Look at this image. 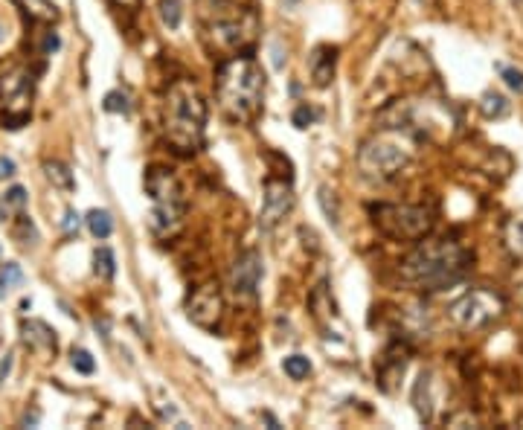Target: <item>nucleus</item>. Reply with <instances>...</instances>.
Returning a JSON list of instances; mask_svg holds the SVG:
<instances>
[{
  "mask_svg": "<svg viewBox=\"0 0 523 430\" xmlns=\"http://www.w3.org/2000/svg\"><path fill=\"white\" fill-rule=\"evenodd\" d=\"M474 256L468 248H462L454 239H424L404 262H401V276L416 291H445L465 279L471 270Z\"/></svg>",
  "mask_w": 523,
  "mask_h": 430,
  "instance_id": "1",
  "label": "nucleus"
},
{
  "mask_svg": "<svg viewBox=\"0 0 523 430\" xmlns=\"http://www.w3.org/2000/svg\"><path fill=\"white\" fill-rule=\"evenodd\" d=\"M215 96L224 117L247 126L259 117L265 99V70L250 53H236L215 70Z\"/></svg>",
  "mask_w": 523,
  "mask_h": 430,
  "instance_id": "2",
  "label": "nucleus"
},
{
  "mask_svg": "<svg viewBox=\"0 0 523 430\" xmlns=\"http://www.w3.org/2000/svg\"><path fill=\"white\" fill-rule=\"evenodd\" d=\"M163 128L169 143L180 152H198L206 128V102L189 79H178L166 93Z\"/></svg>",
  "mask_w": 523,
  "mask_h": 430,
  "instance_id": "3",
  "label": "nucleus"
},
{
  "mask_svg": "<svg viewBox=\"0 0 523 430\" xmlns=\"http://www.w3.org/2000/svg\"><path fill=\"white\" fill-rule=\"evenodd\" d=\"M416 137L401 128H387L381 126L378 134H372L369 140H363L358 149V169L363 178L369 180H390L416 154Z\"/></svg>",
  "mask_w": 523,
  "mask_h": 430,
  "instance_id": "4",
  "label": "nucleus"
},
{
  "mask_svg": "<svg viewBox=\"0 0 523 430\" xmlns=\"http://www.w3.org/2000/svg\"><path fill=\"white\" fill-rule=\"evenodd\" d=\"M201 21L204 41L212 53H239L253 41V32H256L253 12L230 0H212V6H204Z\"/></svg>",
  "mask_w": 523,
  "mask_h": 430,
  "instance_id": "5",
  "label": "nucleus"
},
{
  "mask_svg": "<svg viewBox=\"0 0 523 430\" xmlns=\"http://www.w3.org/2000/svg\"><path fill=\"white\" fill-rule=\"evenodd\" d=\"M143 187L151 198V213H149V230L154 236H172L180 230L186 215V198L180 180L163 166H151L143 178Z\"/></svg>",
  "mask_w": 523,
  "mask_h": 430,
  "instance_id": "6",
  "label": "nucleus"
},
{
  "mask_svg": "<svg viewBox=\"0 0 523 430\" xmlns=\"http://www.w3.org/2000/svg\"><path fill=\"white\" fill-rule=\"evenodd\" d=\"M372 224L393 241H419L433 227V213L413 204H378L372 206Z\"/></svg>",
  "mask_w": 523,
  "mask_h": 430,
  "instance_id": "7",
  "label": "nucleus"
},
{
  "mask_svg": "<svg viewBox=\"0 0 523 430\" xmlns=\"http://www.w3.org/2000/svg\"><path fill=\"white\" fill-rule=\"evenodd\" d=\"M503 314V297L494 294L489 288H474L448 309V317L451 323L462 331H477V329H485L489 323H494L497 317Z\"/></svg>",
  "mask_w": 523,
  "mask_h": 430,
  "instance_id": "8",
  "label": "nucleus"
},
{
  "mask_svg": "<svg viewBox=\"0 0 523 430\" xmlns=\"http://www.w3.org/2000/svg\"><path fill=\"white\" fill-rule=\"evenodd\" d=\"M291 210H294V187H291V180L267 178L265 180V195H262V210H259L262 232H271L276 224H282Z\"/></svg>",
  "mask_w": 523,
  "mask_h": 430,
  "instance_id": "9",
  "label": "nucleus"
},
{
  "mask_svg": "<svg viewBox=\"0 0 523 430\" xmlns=\"http://www.w3.org/2000/svg\"><path fill=\"white\" fill-rule=\"evenodd\" d=\"M265 276V262L259 250H245L230 267V291L241 302H253L259 297V282Z\"/></svg>",
  "mask_w": 523,
  "mask_h": 430,
  "instance_id": "10",
  "label": "nucleus"
},
{
  "mask_svg": "<svg viewBox=\"0 0 523 430\" xmlns=\"http://www.w3.org/2000/svg\"><path fill=\"white\" fill-rule=\"evenodd\" d=\"M186 317L198 329H206V331L218 329V323L224 317V297L215 282H204L201 288H195V294L186 302Z\"/></svg>",
  "mask_w": 523,
  "mask_h": 430,
  "instance_id": "11",
  "label": "nucleus"
},
{
  "mask_svg": "<svg viewBox=\"0 0 523 430\" xmlns=\"http://www.w3.org/2000/svg\"><path fill=\"white\" fill-rule=\"evenodd\" d=\"M21 340L29 352L41 355V358H53L58 352V337L56 331L44 320H21Z\"/></svg>",
  "mask_w": 523,
  "mask_h": 430,
  "instance_id": "12",
  "label": "nucleus"
},
{
  "mask_svg": "<svg viewBox=\"0 0 523 430\" xmlns=\"http://www.w3.org/2000/svg\"><path fill=\"white\" fill-rule=\"evenodd\" d=\"M404 370H407V349L398 346V343H393V346L384 352L381 366H378V387L384 392H393L396 381L404 375Z\"/></svg>",
  "mask_w": 523,
  "mask_h": 430,
  "instance_id": "13",
  "label": "nucleus"
},
{
  "mask_svg": "<svg viewBox=\"0 0 523 430\" xmlns=\"http://www.w3.org/2000/svg\"><path fill=\"white\" fill-rule=\"evenodd\" d=\"M335 67H337V50L328 44L314 47V53L308 58V70H311V82L314 88H328L335 79Z\"/></svg>",
  "mask_w": 523,
  "mask_h": 430,
  "instance_id": "14",
  "label": "nucleus"
},
{
  "mask_svg": "<svg viewBox=\"0 0 523 430\" xmlns=\"http://www.w3.org/2000/svg\"><path fill=\"white\" fill-rule=\"evenodd\" d=\"M413 407H416L422 422L433 419V372H422L416 387H413Z\"/></svg>",
  "mask_w": 523,
  "mask_h": 430,
  "instance_id": "15",
  "label": "nucleus"
},
{
  "mask_svg": "<svg viewBox=\"0 0 523 430\" xmlns=\"http://www.w3.org/2000/svg\"><path fill=\"white\" fill-rule=\"evenodd\" d=\"M27 204H29V195L23 187H9L3 195H0V221H12L18 213H27Z\"/></svg>",
  "mask_w": 523,
  "mask_h": 430,
  "instance_id": "16",
  "label": "nucleus"
},
{
  "mask_svg": "<svg viewBox=\"0 0 523 430\" xmlns=\"http://www.w3.org/2000/svg\"><path fill=\"white\" fill-rule=\"evenodd\" d=\"M503 244L506 250L515 256V259H523V210L515 213L512 218L506 221L503 227Z\"/></svg>",
  "mask_w": 523,
  "mask_h": 430,
  "instance_id": "17",
  "label": "nucleus"
},
{
  "mask_svg": "<svg viewBox=\"0 0 523 430\" xmlns=\"http://www.w3.org/2000/svg\"><path fill=\"white\" fill-rule=\"evenodd\" d=\"M44 175H47V180H50L56 189H62V192H73V189H76V178H73L70 166L62 163V160H47L44 163Z\"/></svg>",
  "mask_w": 523,
  "mask_h": 430,
  "instance_id": "18",
  "label": "nucleus"
},
{
  "mask_svg": "<svg viewBox=\"0 0 523 430\" xmlns=\"http://www.w3.org/2000/svg\"><path fill=\"white\" fill-rule=\"evenodd\" d=\"M480 110H483V117H485V119H503V117L509 114V102H506V96L489 91V93H483Z\"/></svg>",
  "mask_w": 523,
  "mask_h": 430,
  "instance_id": "19",
  "label": "nucleus"
},
{
  "mask_svg": "<svg viewBox=\"0 0 523 430\" xmlns=\"http://www.w3.org/2000/svg\"><path fill=\"white\" fill-rule=\"evenodd\" d=\"M84 221H88V230L93 232V239H108L114 232V218L108 210H90Z\"/></svg>",
  "mask_w": 523,
  "mask_h": 430,
  "instance_id": "20",
  "label": "nucleus"
},
{
  "mask_svg": "<svg viewBox=\"0 0 523 430\" xmlns=\"http://www.w3.org/2000/svg\"><path fill=\"white\" fill-rule=\"evenodd\" d=\"M93 270H96V276L105 279V282H111L117 276V256L114 250H108V248H99L93 253Z\"/></svg>",
  "mask_w": 523,
  "mask_h": 430,
  "instance_id": "21",
  "label": "nucleus"
},
{
  "mask_svg": "<svg viewBox=\"0 0 523 430\" xmlns=\"http://www.w3.org/2000/svg\"><path fill=\"white\" fill-rule=\"evenodd\" d=\"M12 236H15L21 244H35L38 241V230H35L32 218L27 213H18L15 218H12Z\"/></svg>",
  "mask_w": 523,
  "mask_h": 430,
  "instance_id": "22",
  "label": "nucleus"
},
{
  "mask_svg": "<svg viewBox=\"0 0 523 430\" xmlns=\"http://www.w3.org/2000/svg\"><path fill=\"white\" fill-rule=\"evenodd\" d=\"M282 370L291 381H306L311 375V361L306 358V355H288V358L282 361Z\"/></svg>",
  "mask_w": 523,
  "mask_h": 430,
  "instance_id": "23",
  "label": "nucleus"
},
{
  "mask_svg": "<svg viewBox=\"0 0 523 430\" xmlns=\"http://www.w3.org/2000/svg\"><path fill=\"white\" fill-rule=\"evenodd\" d=\"M317 201H320V206H323V215H326V221L332 227H337L340 224V204H337V195L328 189V187H320L317 189Z\"/></svg>",
  "mask_w": 523,
  "mask_h": 430,
  "instance_id": "24",
  "label": "nucleus"
},
{
  "mask_svg": "<svg viewBox=\"0 0 523 430\" xmlns=\"http://www.w3.org/2000/svg\"><path fill=\"white\" fill-rule=\"evenodd\" d=\"M160 21L169 29H178L184 21V3L180 0H160Z\"/></svg>",
  "mask_w": 523,
  "mask_h": 430,
  "instance_id": "25",
  "label": "nucleus"
},
{
  "mask_svg": "<svg viewBox=\"0 0 523 430\" xmlns=\"http://www.w3.org/2000/svg\"><path fill=\"white\" fill-rule=\"evenodd\" d=\"M18 3L38 21H56L58 18V12H56V6L50 3V0H18Z\"/></svg>",
  "mask_w": 523,
  "mask_h": 430,
  "instance_id": "26",
  "label": "nucleus"
},
{
  "mask_svg": "<svg viewBox=\"0 0 523 430\" xmlns=\"http://www.w3.org/2000/svg\"><path fill=\"white\" fill-rule=\"evenodd\" d=\"M70 363H73V370L82 372V375H93V370H96V361H93V355L88 349H73L70 352Z\"/></svg>",
  "mask_w": 523,
  "mask_h": 430,
  "instance_id": "27",
  "label": "nucleus"
},
{
  "mask_svg": "<svg viewBox=\"0 0 523 430\" xmlns=\"http://www.w3.org/2000/svg\"><path fill=\"white\" fill-rule=\"evenodd\" d=\"M102 108L108 110V114H128V110H131L128 96H125L123 91H111V93H108L105 102H102Z\"/></svg>",
  "mask_w": 523,
  "mask_h": 430,
  "instance_id": "28",
  "label": "nucleus"
},
{
  "mask_svg": "<svg viewBox=\"0 0 523 430\" xmlns=\"http://www.w3.org/2000/svg\"><path fill=\"white\" fill-rule=\"evenodd\" d=\"M497 73H500L503 82H506L518 96H523V70H518V67H506V64H497Z\"/></svg>",
  "mask_w": 523,
  "mask_h": 430,
  "instance_id": "29",
  "label": "nucleus"
},
{
  "mask_svg": "<svg viewBox=\"0 0 523 430\" xmlns=\"http://www.w3.org/2000/svg\"><path fill=\"white\" fill-rule=\"evenodd\" d=\"M23 270H21V265H15V262H6L3 267H0V282H3L6 288H15V285H23Z\"/></svg>",
  "mask_w": 523,
  "mask_h": 430,
  "instance_id": "30",
  "label": "nucleus"
},
{
  "mask_svg": "<svg viewBox=\"0 0 523 430\" xmlns=\"http://www.w3.org/2000/svg\"><path fill=\"white\" fill-rule=\"evenodd\" d=\"M320 114H317V110H314V108H308V105H300L297 110H294V117H291V119H294V126L297 128H308L311 126V122L314 119H317Z\"/></svg>",
  "mask_w": 523,
  "mask_h": 430,
  "instance_id": "31",
  "label": "nucleus"
},
{
  "mask_svg": "<svg viewBox=\"0 0 523 430\" xmlns=\"http://www.w3.org/2000/svg\"><path fill=\"white\" fill-rule=\"evenodd\" d=\"M79 224H82V215L76 210H67L64 213V230L67 232H79Z\"/></svg>",
  "mask_w": 523,
  "mask_h": 430,
  "instance_id": "32",
  "label": "nucleus"
},
{
  "mask_svg": "<svg viewBox=\"0 0 523 430\" xmlns=\"http://www.w3.org/2000/svg\"><path fill=\"white\" fill-rule=\"evenodd\" d=\"M58 47H62V38H58L56 32H47V38H44V47H41V53L44 56H50V53H56Z\"/></svg>",
  "mask_w": 523,
  "mask_h": 430,
  "instance_id": "33",
  "label": "nucleus"
},
{
  "mask_svg": "<svg viewBox=\"0 0 523 430\" xmlns=\"http://www.w3.org/2000/svg\"><path fill=\"white\" fill-rule=\"evenodd\" d=\"M12 175H15V160H9V157H0V180L12 178Z\"/></svg>",
  "mask_w": 523,
  "mask_h": 430,
  "instance_id": "34",
  "label": "nucleus"
},
{
  "mask_svg": "<svg viewBox=\"0 0 523 430\" xmlns=\"http://www.w3.org/2000/svg\"><path fill=\"white\" fill-rule=\"evenodd\" d=\"M9 370H12V355H6V358H3V363H0V384H3V381H6Z\"/></svg>",
  "mask_w": 523,
  "mask_h": 430,
  "instance_id": "35",
  "label": "nucleus"
},
{
  "mask_svg": "<svg viewBox=\"0 0 523 430\" xmlns=\"http://www.w3.org/2000/svg\"><path fill=\"white\" fill-rule=\"evenodd\" d=\"M114 6H123V9H137L140 6V0H111Z\"/></svg>",
  "mask_w": 523,
  "mask_h": 430,
  "instance_id": "36",
  "label": "nucleus"
},
{
  "mask_svg": "<svg viewBox=\"0 0 523 430\" xmlns=\"http://www.w3.org/2000/svg\"><path fill=\"white\" fill-rule=\"evenodd\" d=\"M6 41V27H3V21H0V44Z\"/></svg>",
  "mask_w": 523,
  "mask_h": 430,
  "instance_id": "37",
  "label": "nucleus"
},
{
  "mask_svg": "<svg viewBox=\"0 0 523 430\" xmlns=\"http://www.w3.org/2000/svg\"><path fill=\"white\" fill-rule=\"evenodd\" d=\"M518 302H520V309H523V285L518 288Z\"/></svg>",
  "mask_w": 523,
  "mask_h": 430,
  "instance_id": "38",
  "label": "nucleus"
},
{
  "mask_svg": "<svg viewBox=\"0 0 523 430\" xmlns=\"http://www.w3.org/2000/svg\"><path fill=\"white\" fill-rule=\"evenodd\" d=\"M6 291H9V288L3 285V282H0V300H3V297H6Z\"/></svg>",
  "mask_w": 523,
  "mask_h": 430,
  "instance_id": "39",
  "label": "nucleus"
}]
</instances>
